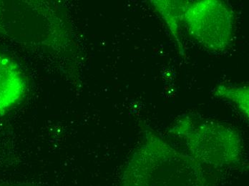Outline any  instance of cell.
Listing matches in <instances>:
<instances>
[{"instance_id":"cell-1","label":"cell","mask_w":249,"mask_h":186,"mask_svg":"<svg viewBox=\"0 0 249 186\" xmlns=\"http://www.w3.org/2000/svg\"><path fill=\"white\" fill-rule=\"evenodd\" d=\"M216 175L148 128L126 165L121 186H215Z\"/></svg>"},{"instance_id":"cell-2","label":"cell","mask_w":249,"mask_h":186,"mask_svg":"<svg viewBox=\"0 0 249 186\" xmlns=\"http://www.w3.org/2000/svg\"><path fill=\"white\" fill-rule=\"evenodd\" d=\"M169 133L183 143L190 156L217 173L243 163L242 137L229 125L185 115L173 124Z\"/></svg>"},{"instance_id":"cell-3","label":"cell","mask_w":249,"mask_h":186,"mask_svg":"<svg viewBox=\"0 0 249 186\" xmlns=\"http://www.w3.org/2000/svg\"><path fill=\"white\" fill-rule=\"evenodd\" d=\"M0 34L42 50H60L69 42L65 19L45 1H0Z\"/></svg>"},{"instance_id":"cell-4","label":"cell","mask_w":249,"mask_h":186,"mask_svg":"<svg viewBox=\"0 0 249 186\" xmlns=\"http://www.w3.org/2000/svg\"><path fill=\"white\" fill-rule=\"evenodd\" d=\"M185 25L202 48L213 53L229 49L235 33V15L229 4L220 0L189 1Z\"/></svg>"},{"instance_id":"cell-5","label":"cell","mask_w":249,"mask_h":186,"mask_svg":"<svg viewBox=\"0 0 249 186\" xmlns=\"http://www.w3.org/2000/svg\"><path fill=\"white\" fill-rule=\"evenodd\" d=\"M27 82L18 65L0 52V114L22 101Z\"/></svg>"},{"instance_id":"cell-6","label":"cell","mask_w":249,"mask_h":186,"mask_svg":"<svg viewBox=\"0 0 249 186\" xmlns=\"http://www.w3.org/2000/svg\"><path fill=\"white\" fill-rule=\"evenodd\" d=\"M189 1L183 0H152L150 5L161 17L171 36L176 42L179 52L184 55L185 50L182 44L181 32L185 25V13Z\"/></svg>"},{"instance_id":"cell-7","label":"cell","mask_w":249,"mask_h":186,"mask_svg":"<svg viewBox=\"0 0 249 186\" xmlns=\"http://www.w3.org/2000/svg\"><path fill=\"white\" fill-rule=\"evenodd\" d=\"M214 95L229 101L245 118L249 119V90L247 85L220 84L214 90Z\"/></svg>"}]
</instances>
